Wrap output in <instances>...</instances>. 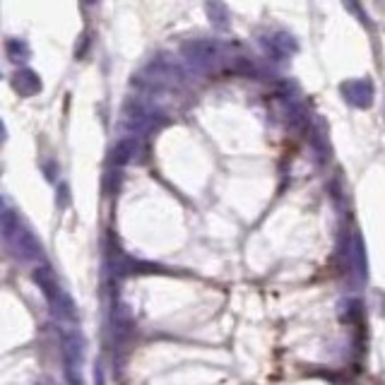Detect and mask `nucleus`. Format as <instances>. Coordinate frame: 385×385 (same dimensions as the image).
I'll list each match as a JSON object with an SVG mask.
<instances>
[{
	"instance_id": "4",
	"label": "nucleus",
	"mask_w": 385,
	"mask_h": 385,
	"mask_svg": "<svg viewBox=\"0 0 385 385\" xmlns=\"http://www.w3.org/2000/svg\"><path fill=\"white\" fill-rule=\"evenodd\" d=\"M12 87L22 96H32L42 89V80H39V75L34 73V70L24 68V70H17V73L12 75Z\"/></svg>"
},
{
	"instance_id": "2",
	"label": "nucleus",
	"mask_w": 385,
	"mask_h": 385,
	"mask_svg": "<svg viewBox=\"0 0 385 385\" xmlns=\"http://www.w3.org/2000/svg\"><path fill=\"white\" fill-rule=\"evenodd\" d=\"M183 55L188 58V63H192L195 68H205L212 60L220 55V44L210 42V39H197V42H190L183 46Z\"/></svg>"
},
{
	"instance_id": "3",
	"label": "nucleus",
	"mask_w": 385,
	"mask_h": 385,
	"mask_svg": "<svg viewBox=\"0 0 385 385\" xmlns=\"http://www.w3.org/2000/svg\"><path fill=\"white\" fill-rule=\"evenodd\" d=\"M342 94L357 109H368L373 104V82L371 80H352V82H344Z\"/></svg>"
},
{
	"instance_id": "5",
	"label": "nucleus",
	"mask_w": 385,
	"mask_h": 385,
	"mask_svg": "<svg viewBox=\"0 0 385 385\" xmlns=\"http://www.w3.org/2000/svg\"><path fill=\"white\" fill-rule=\"evenodd\" d=\"M205 12H207V17H210V22H212V27H217V29H229V22H231V15H229V8H226L222 0H207L205 3Z\"/></svg>"
},
{
	"instance_id": "7",
	"label": "nucleus",
	"mask_w": 385,
	"mask_h": 385,
	"mask_svg": "<svg viewBox=\"0 0 385 385\" xmlns=\"http://www.w3.org/2000/svg\"><path fill=\"white\" fill-rule=\"evenodd\" d=\"M37 282H39V287L44 289V294H46L48 303L53 306V303L60 298V289H58V285H55L53 272H51L48 267H42V270H37Z\"/></svg>"
},
{
	"instance_id": "9",
	"label": "nucleus",
	"mask_w": 385,
	"mask_h": 385,
	"mask_svg": "<svg viewBox=\"0 0 385 385\" xmlns=\"http://www.w3.org/2000/svg\"><path fill=\"white\" fill-rule=\"evenodd\" d=\"M344 8H349V10H352V12L357 15V17H359V22H361V24H368V17L361 12V8H359V0H344Z\"/></svg>"
},
{
	"instance_id": "6",
	"label": "nucleus",
	"mask_w": 385,
	"mask_h": 385,
	"mask_svg": "<svg viewBox=\"0 0 385 385\" xmlns=\"http://www.w3.org/2000/svg\"><path fill=\"white\" fill-rule=\"evenodd\" d=\"M267 48H270V53L275 55L277 60H282L285 55L296 51V42H294L289 34H275V37L267 42Z\"/></svg>"
},
{
	"instance_id": "1",
	"label": "nucleus",
	"mask_w": 385,
	"mask_h": 385,
	"mask_svg": "<svg viewBox=\"0 0 385 385\" xmlns=\"http://www.w3.org/2000/svg\"><path fill=\"white\" fill-rule=\"evenodd\" d=\"M147 75H150L152 82H159V84H174V82H183L186 73L176 60L166 58V55H159L154 58L150 65H147Z\"/></svg>"
},
{
	"instance_id": "8",
	"label": "nucleus",
	"mask_w": 385,
	"mask_h": 385,
	"mask_svg": "<svg viewBox=\"0 0 385 385\" xmlns=\"http://www.w3.org/2000/svg\"><path fill=\"white\" fill-rule=\"evenodd\" d=\"M8 55L10 60H15V63H19V60H27L29 58V46L22 42V39H10L8 42Z\"/></svg>"
},
{
	"instance_id": "10",
	"label": "nucleus",
	"mask_w": 385,
	"mask_h": 385,
	"mask_svg": "<svg viewBox=\"0 0 385 385\" xmlns=\"http://www.w3.org/2000/svg\"><path fill=\"white\" fill-rule=\"evenodd\" d=\"M82 3H84V5H94L96 0H82Z\"/></svg>"
}]
</instances>
